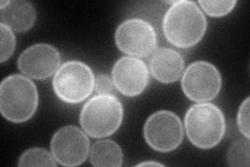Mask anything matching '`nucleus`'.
<instances>
[{
    "instance_id": "nucleus-3",
    "label": "nucleus",
    "mask_w": 250,
    "mask_h": 167,
    "mask_svg": "<svg viewBox=\"0 0 250 167\" xmlns=\"http://www.w3.org/2000/svg\"><path fill=\"white\" fill-rule=\"evenodd\" d=\"M187 136L195 146L202 149L213 148L221 142L226 124L222 111L209 102L192 106L185 117Z\"/></svg>"
},
{
    "instance_id": "nucleus-1",
    "label": "nucleus",
    "mask_w": 250,
    "mask_h": 167,
    "mask_svg": "<svg viewBox=\"0 0 250 167\" xmlns=\"http://www.w3.org/2000/svg\"><path fill=\"white\" fill-rule=\"evenodd\" d=\"M163 20V30L168 41L179 48L198 44L207 31V19L193 1L171 2Z\"/></svg>"
},
{
    "instance_id": "nucleus-4",
    "label": "nucleus",
    "mask_w": 250,
    "mask_h": 167,
    "mask_svg": "<svg viewBox=\"0 0 250 167\" xmlns=\"http://www.w3.org/2000/svg\"><path fill=\"white\" fill-rule=\"evenodd\" d=\"M123 120V106L113 94H97L84 103L81 113V124L92 138L113 135Z\"/></svg>"
},
{
    "instance_id": "nucleus-6",
    "label": "nucleus",
    "mask_w": 250,
    "mask_h": 167,
    "mask_svg": "<svg viewBox=\"0 0 250 167\" xmlns=\"http://www.w3.org/2000/svg\"><path fill=\"white\" fill-rule=\"evenodd\" d=\"M144 138L152 149L161 153L175 150L184 139V126L171 111H159L148 117L144 125Z\"/></svg>"
},
{
    "instance_id": "nucleus-8",
    "label": "nucleus",
    "mask_w": 250,
    "mask_h": 167,
    "mask_svg": "<svg viewBox=\"0 0 250 167\" xmlns=\"http://www.w3.org/2000/svg\"><path fill=\"white\" fill-rule=\"evenodd\" d=\"M118 48L132 57H148L158 44L155 29L143 19L131 18L123 21L115 34Z\"/></svg>"
},
{
    "instance_id": "nucleus-11",
    "label": "nucleus",
    "mask_w": 250,
    "mask_h": 167,
    "mask_svg": "<svg viewBox=\"0 0 250 167\" xmlns=\"http://www.w3.org/2000/svg\"><path fill=\"white\" fill-rule=\"evenodd\" d=\"M112 76L117 90L126 96L141 94L149 82V72L146 64L136 57H123L117 61Z\"/></svg>"
},
{
    "instance_id": "nucleus-13",
    "label": "nucleus",
    "mask_w": 250,
    "mask_h": 167,
    "mask_svg": "<svg viewBox=\"0 0 250 167\" xmlns=\"http://www.w3.org/2000/svg\"><path fill=\"white\" fill-rule=\"evenodd\" d=\"M0 19L12 30L17 33H24L35 25L37 13L34 5L24 0L9 1L3 9H0Z\"/></svg>"
},
{
    "instance_id": "nucleus-15",
    "label": "nucleus",
    "mask_w": 250,
    "mask_h": 167,
    "mask_svg": "<svg viewBox=\"0 0 250 167\" xmlns=\"http://www.w3.org/2000/svg\"><path fill=\"white\" fill-rule=\"evenodd\" d=\"M56 159L53 158L52 154L45 148L35 147L29 148L26 152L22 154L19 159V166H51L57 165Z\"/></svg>"
},
{
    "instance_id": "nucleus-12",
    "label": "nucleus",
    "mask_w": 250,
    "mask_h": 167,
    "mask_svg": "<svg viewBox=\"0 0 250 167\" xmlns=\"http://www.w3.org/2000/svg\"><path fill=\"white\" fill-rule=\"evenodd\" d=\"M184 68L183 55L167 47L156 49L150 60V70L153 77L163 84L176 82L183 75Z\"/></svg>"
},
{
    "instance_id": "nucleus-14",
    "label": "nucleus",
    "mask_w": 250,
    "mask_h": 167,
    "mask_svg": "<svg viewBox=\"0 0 250 167\" xmlns=\"http://www.w3.org/2000/svg\"><path fill=\"white\" fill-rule=\"evenodd\" d=\"M90 162L96 167H119L123 163L121 147L112 140H99L92 145Z\"/></svg>"
},
{
    "instance_id": "nucleus-16",
    "label": "nucleus",
    "mask_w": 250,
    "mask_h": 167,
    "mask_svg": "<svg viewBox=\"0 0 250 167\" xmlns=\"http://www.w3.org/2000/svg\"><path fill=\"white\" fill-rule=\"evenodd\" d=\"M249 138L238 139L230 145L228 153V162L230 166H249Z\"/></svg>"
},
{
    "instance_id": "nucleus-17",
    "label": "nucleus",
    "mask_w": 250,
    "mask_h": 167,
    "mask_svg": "<svg viewBox=\"0 0 250 167\" xmlns=\"http://www.w3.org/2000/svg\"><path fill=\"white\" fill-rule=\"evenodd\" d=\"M201 9L212 17H222L230 13L237 4L236 0H225V1H213V0H199Z\"/></svg>"
},
{
    "instance_id": "nucleus-2",
    "label": "nucleus",
    "mask_w": 250,
    "mask_h": 167,
    "mask_svg": "<svg viewBox=\"0 0 250 167\" xmlns=\"http://www.w3.org/2000/svg\"><path fill=\"white\" fill-rule=\"evenodd\" d=\"M39 102L37 86L26 76L13 74L0 85V111L14 123L27 121L36 113Z\"/></svg>"
},
{
    "instance_id": "nucleus-10",
    "label": "nucleus",
    "mask_w": 250,
    "mask_h": 167,
    "mask_svg": "<svg viewBox=\"0 0 250 167\" xmlns=\"http://www.w3.org/2000/svg\"><path fill=\"white\" fill-rule=\"evenodd\" d=\"M61 65L59 50L52 45L39 43L28 47L18 60V68L25 76L45 79L56 74Z\"/></svg>"
},
{
    "instance_id": "nucleus-7",
    "label": "nucleus",
    "mask_w": 250,
    "mask_h": 167,
    "mask_svg": "<svg viewBox=\"0 0 250 167\" xmlns=\"http://www.w3.org/2000/svg\"><path fill=\"white\" fill-rule=\"evenodd\" d=\"M222 78L216 66L197 61L187 67L182 77V89L188 98L205 102L213 100L221 90Z\"/></svg>"
},
{
    "instance_id": "nucleus-20",
    "label": "nucleus",
    "mask_w": 250,
    "mask_h": 167,
    "mask_svg": "<svg viewBox=\"0 0 250 167\" xmlns=\"http://www.w3.org/2000/svg\"><path fill=\"white\" fill-rule=\"evenodd\" d=\"M94 89L97 92V94H112L114 90V83L106 74H99L95 78V86Z\"/></svg>"
},
{
    "instance_id": "nucleus-18",
    "label": "nucleus",
    "mask_w": 250,
    "mask_h": 167,
    "mask_svg": "<svg viewBox=\"0 0 250 167\" xmlns=\"http://www.w3.org/2000/svg\"><path fill=\"white\" fill-rule=\"evenodd\" d=\"M0 62L3 63L9 60L14 53L16 46V38L13 30L5 24L0 23Z\"/></svg>"
},
{
    "instance_id": "nucleus-21",
    "label": "nucleus",
    "mask_w": 250,
    "mask_h": 167,
    "mask_svg": "<svg viewBox=\"0 0 250 167\" xmlns=\"http://www.w3.org/2000/svg\"><path fill=\"white\" fill-rule=\"evenodd\" d=\"M136 166H164L160 162H153V161H147V162H141Z\"/></svg>"
},
{
    "instance_id": "nucleus-19",
    "label": "nucleus",
    "mask_w": 250,
    "mask_h": 167,
    "mask_svg": "<svg viewBox=\"0 0 250 167\" xmlns=\"http://www.w3.org/2000/svg\"><path fill=\"white\" fill-rule=\"evenodd\" d=\"M249 101L250 98L247 97L240 107L238 113V126L240 132L244 135L246 138L250 137L249 132Z\"/></svg>"
},
{
    "instance_id": "nucleus-5",
    "label": "nucleus",
    "mask_w": 250,
    "mask_h": 167,
    "mask_svg": "<svg viewBox=\"0 0 250 167\" xmlns=\"http://www.w3.org/2000/svg\"><path fill=\"white\" fill-rule=\"evenodd\" d=\"M95 86L92 69L81 61L62 64L53 76L52 87L57 96L64 102L77 103L87 99Z\"/></svg>"
},
{
    "instance_id": "nucleus-9",
    "label": "nucleus",
    "mask_w": 250,
    "mask_h": 167,
    "mask_svg": "<svg viewBox=\"0 0 250 167\" xmlns=\"http://www.w3.org/2000/svg\"><path fill=\"white\" fill-rule=\"evenodd\" d=\"M51 154L62 166L83 164L90 152V141L85 132L74 125L62 126L51 139Z\"/></svg>"
}]
</instances>
